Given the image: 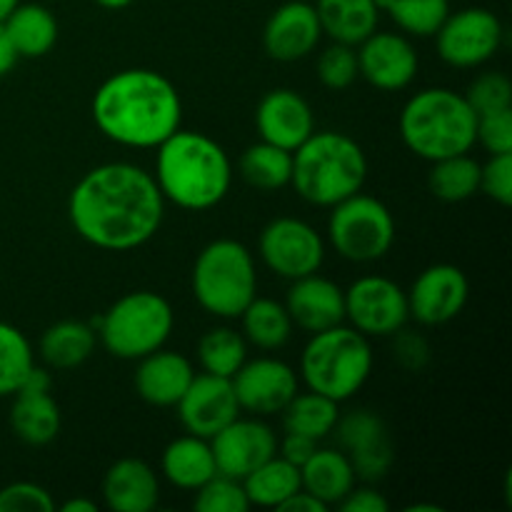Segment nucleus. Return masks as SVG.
I'll list each match as a JSON object with an SVG mask.
<instances>
[{"label":"nucleus","mask_w":512,"mask_h":512,"mask_svg":"<svg viewBox=\"0 0 512 512\" xmlns=\"http://www.w3.org/2000/svg\"><path fill=\"white\" fill-rule=\"evenodd\" d=\"M18 60H20V55L15 53L13 43H10L8 33H5L3 23H0V78H3V75H8L10 70L15 68V63H18Z\"/></svg>","instance_id":"obj_48"},{"label":"nucleus","mask_w":512,"mask_h":512,"mask_svg":"<svg viewBox=\"0 0 512 512\" xmlns=\"http://www.w3.org/2000/svg\"><path fill=\"white\" fill-rule=\"evenodd\" d=\"M33 365V345L23 330L0 320V398L13 395Z\"/></svg>","instance_id":"obj_37"},{"label":"nucleus","mask_w":512,"mask_h":512,"mask_svg":"<svg viewBox=\"0 0 512 512\" xmlns=\"http://www.w3.org/2000/svg\"><path fill=\"white\" fill-rule=\"evenodd\" d=\"M338 405L340 403L315 393V390L295 393L293 400L283 408L285 433H298L313 440L328 438L340 418Z\"/></svg>","instance_id":"obj_34"},{"label":"nucleus","mask_w":512,"mask_h":512,"mask_svg":"<svg viewBox=\"0 0 512 512\" xmlns=\"http://www.w3.org/2000/svg\"><path fill=\"white\" fill-rule=\"evenodd\" d=\"M198 360L203 373L233 378L248 360V340L233 328H213L200 338Z\"/></svg>","instance_id":"obj_35"},{"label":"nucleus","mask_w":512,"mask_h":512,"mask_svg":"<svg viewBox=\"0 0 512 512\" xmlns=\"http://www.w3.org/2000/svg\"><path fill=\"white\" fill-rule=\"evenodd\" d=\"M243 488L250 500V508L255 505V508L278 510L290 495L303 488V480H300L298 465L288 463L280 455H273L263 465H258L253 473L245 475Z\"/></svg>","instance_id":"obj_30"},{"label":"nucleus","mask_w":512,"mask_h":512,"mask_svg":"<svg viewBox=\"0 0 512 512\" xmlns=\"http://www.w3.org/2000/svg\"><path fill=\"white\" fill-rule=\"evenodd\" d=\"M260 140L283 150H298L315 130V115L308 100L290 88H275L263 95L255 110Z\"/></svg>","instance_id":"obj_20"},{"label":"nucleus","mask_w":512,"mask_h":512,"mask_svg":"<svg viewBox=\"0 0 512 512\" xmlns=\"http://www.w3.org/2000/svg\"><path fill=\"white\" fill-rule=\"evenodd\" d=\"M18 3H20V0H0V23H3V20L8 18L10 13H13V8Z\"/></svg>","instance_id":"obj_51"},{"label":"nucleus","mask_w":512,"mask_h":512,"mask_svg":"<svg viewBox=\"0 0 512 512\" xmlns=\"http://www.w3.org/2000/svg\"><path fill=\"white\" fill-rule=\"evenodd\" d=\"M480 190L495 203L510 208L512 205V153L490 155L485 165H480Z\"/></svg>","instance_id":"obj_43"},{"label":"nucleus","mask_w":512,"mask_h":512,"mask_svg":"<svg viewBox=\"0 0 512 512\" xmlns=\"http://www.w3.org/2000/svg\"><path fill=\"white\" fill-rule=\"evenodd\" d=\"M335 438H338L340 450L348 455L353 463L355 475L365 483H378L390 473L395 460L393 438L380 418L373 410H350L340 415L335 423Z\"/></svg>","instance_id":"obj_13"},{"label":"nucleus","mask_w":512,"mask_h":512,"mask_svg":"<svg viewBox=\"0 0 512 512\" xmlns=\"http://www.w3.org/2000/svg\"><path fill=\"white\" fill-rule=\"evenodd\" d=\"M368 178V158L360 143L338 130H320L293 150L290 185L310 205L333 208L360 193Z\"/></svg>","instance_id":"obj_4"},{"label":"nucleus","mask_w":512,"mask_h":512,"mask_svg":"<svg viewBox=\"0 0 512 512\" xmlns=\"http://www.w3.org/2000/svg\"><path fill=\"white\" fill-rule=\"evenodd\" d=\"M300 480H303V490L333 508L355 488L358 475L343 450L315 448V453L300 465Z\"/></svg>","instance_id":"obj_25"},{"label":"nucleus","mask_w":512,"mask_h":512,"mask_svg":"<svg viewBox=\"0 0 512 512\" xmlns=\"http://www.w3.org/2000/svg\"><path fill=\"white\" fill-rule=\"evenodd\" d=\"M375 5L413 38H430L438 33L450 13V0H375Z\"/></svg>","instance_id":"obj_36"},{"label":"nucleus","mask_w":512,"mask_h":512,"mask_svg":"<svg viewBox=\"0 0 512 512\" xmlns=\"http://www.w3.org/2000/svg\"><path fill=\"white\" fill-rule=\"evenodd\" d=\"M193 508L198 512H245L250 508V500L245 495L243 480L218 473L195 490Z\"/></svg>","instance_id":"obj_38"},{"label":"nucleus","mask_w":512,"mask_h":512,"mask_svg":"<svg viewBox=\"0 0 512 512\" xmlns=\"http://www.w3.org/2000/svg\"><path fill=\"white\" fill-rule=\"evenodd\" d=\"M60 512H98V505L88 498H73L58 508Z\"/></svg>","instance_id":"obj_49"},{"label":"nucleus","mask_w":512,"mask_h":512,"mask_svg":"<svg viewBox=\"0 0 512 512\" xmlns=\"http://www.w3.org/2000/svg\"><path fill=\"white\" fill-rule=\"evenodd\" d=\"M153 178L165 203L200 213L223 203L233 183V165L218 140L178 128L158 145Z\"/></svg>","instance_id":"obj_3"},{"label":"nucleus","mask_w":512,"mask_h":512,"mask_svg":"<svg viewBox=\"0 0 512 512\" xmlns=\"http://www.w3.org/2000/svg\"><path fill=\"white\" fill-rule=\"evenodd\" d=\"M433 38L443 63L453 68H478L503 45V23L488 8H463L448 13Z\"/></svg>","instance_id":"obj_10"},{"label":"nucleus","mask_w":512,"mask_h":512,"mask_svg":"<svg viewBox=\"0 0 512 512\" xmlns=\"http://www.w3.org/2000/svg\"><path fill=\"white\" fill-rule=\"evenodd\" d=\"M315 448H318V440L305 438V435H298V433H285L283 443H278V455L300 468V465L315 453Z\"/></svg>","instance_id":"obj_46"},{"label":"nucleus","mask_w":512,"mask_h":512,"mask_svg":"<svg viewBox=\"0 0 512 512\" xmlns=\"http://www.w3.org/2000/svg\"><path fill=\"white\" fill-rule=\"evenodd\" d=\"M63 415L58 403L50 393H35V390H18L13 393V408H10V428L25 445H48L58 438Z\"/></svg>","instance_id":"obj_26"},{"label":"nucleus","mask_w":512,"mask_h":512,"mask_svg":"<svg viewBox=\"0 0 512 512\" xmlns=\"http://www.w3.org/2000/svg\"><path fill=\"white\" fill-rule=\"evenodd\" d=\"M100 133L123 148H158L183 123V100L173 80L150 68L118 70L90 103Z\"/></svg>","instance_id":"obj_2"},{"label":"nucleus","mask_w":512,"mask_h":512,"mask_svg":"<svg viewBox=\"0 0 512 512\" xmlns=\"http://www.w3.org/2000/svg\"><path fill=\"white\" fill-rule=\"evenodd\" d=\"M398 125L405 148L433 163L473 150L478 113L470 108L463 93L450 88H425L408 98L400 110Z\"/></svg>","instance_id":"obj_5"},{"label":"nucleus","mask_w":512,"mask_h":512,"mask_svg":"<svg viewBox=\"0 0 512 512\" xmlns=\"http://www.w3.org/2000/svg\"><path fill=\"white\" fill-rule=\"evenodd\" d=\"M178 418L190 435L210 440L215 433L233 423L240 415V403L235 398L233 380L220 375H195L193 383L178 400Z\"/></svg>","instance_id":"obj_17"},{"label":"nucleus","mask_w":512,"mask_h":512,"mask_svg":"<svg viewBox=\"0 0 512 512\" xmlns=\"http://www.w3.org/2000/svg\"><path fill=\"white\" fill-rule=\"evenodd\" d=\"M95 3L105 10H123V8H128L133 0H95Z\"/></svg>","instance_id":"obj_50"},{"label":"nucleus","mask_w":512,"mask_h":512,"mask_svg":"<svg viewBox=\"0 0 512 512\" xmlns=\"http://www.w3.org/2000/svg\"><path fill=\"white\" fill-rule=\"evenodd\" d=\"M443 512V508H438V505H408L405 512Z\"/></svg>","instance_id":"obj_52"},{"label":"nucleus","mask_w":512,"mask_h":512,"mask_svg":"<svg viewBox=\"0 0 512 512\" xmlns=\"http://www.w3.org/2000/svg\"><path fill=\"white\" fill-rule=\"evenodd\" d=\"M393 348H395V358H398V363L403 365V368L420 370L428 365L430 345L420 333L400 328L398 333H393Z\"/></svg>","instance_id":"obj_44"},{"label":"nucleus","mask_w":512,"mask_h":512,"mask_svg":"<svg viewBox=\"0 0 512 512\" xmlns=\"http://www.w3.org/2000/svg\"><path fill=\"white\" fill-rule=\"evenodd\" d=\"M468 275L453 263H435L413 280L408 290L410 318L420 325H445L468 305Z\"/></svg>","instance_id":"obj_14"},{"label":"nucleus","mask_w":512,"mask_h":512,"mask_svg":"<svg viewBox=\"0 0 512 512\" xmlns=\"http://www.w3.org/2000/svg\"><path fill=\"white\" fill-rule=\"evenodd\" d=\"M190 283L205 313L225 320L240 318L245 305L258 293L253 253L240 240H213L195 258Z\"/></svg>","instance_id":"obj_7"},{"label":"nucleus","mask_w":512,"mask_h":512,"mask_svg":"<svg viewBox=\"0 0 512 512\" xmlns=\"http://www.w3.org/2000/svg\"><path fill=\"white\" fill-rule=\"evenodd\" d=\"M3 28L20 58H43L58 43V20L40 3H18Z\"/></svg>","instance_id":"obj_28"},{"label":"nucleus","mask_w":512,"mask_h":512,"mask_svg":"<svg viewBox=\"0 0 512 512\" xmlns=\"http://www.w3.org/2000/svg\"><path fill=\"white\" fill-rule=\"evenodd\" d=\"M318 78L325 88L330 90H345L360 78L358 70V53L355 45L333 43L320 53L318 58Z\"/></svg>","instance_id":"obj_39"},{"label":"nucleus","mask_w":512,"mask_h":512,"mask_svg":"<svg viewBox=\"0 0 512 512\" xmlns=\"http://www.w3.org/2000/svg\"><path fill=\"white\" fill-rule=\"evenodd\" d=\"M373 373L370 338L343 323L310 335L300 355V378L308 390L345 403L363 390Z\"/></svg>","instance_id":"obj_6"},{"label":"nucleus","mask_w":512,"mask_h":512,"mask_svg":"<svg viewBox=\"0 0 512 512\" xmlns=\"http://www.w3.org/2000/svg\"><path fill=\"white\" fill-rule=\"evenodd\" d=\"M193 378V365H190V360L183 353L158 348L138 360L133 383L140 398L148 405L173 408L183 398Z\"/></svg>","instance_id":"obj_22"},{"label":"nucleus","mask_w":512,"mask_h":512,"mask_svg":"<svg viewBox=\"0 0 512 512\" xmlns=\"http://www.w3.org/2000/svg\"><path fill=\"white\" fill-rule=\"evenodd\" d=\"M428 188L443 203H463L480 193V163L470 153L433 160Z\"/></svg>","instance_id":"obj_33"},{"label":"nucleus","mask_w":512,"mask_h":512,"mask_svg":"<svg viewBox=\"0 0 512 512\" xmlns=\"http://www.w3.org/2000/svg\"><path fill=\"white\" fill-rule=\"evenodd\" d=\"M408 318V293L390 278L365 275L345 290V320L365 338H390Z\"/></svg>","instance_id":"obj_11"},{"label":"nucleus","mask_w":512,"mask_h":512,"mask_svg":"<svg viewBox=\"0 0 512 512\" xmlns=\"http://www.w3.org/2000/svg\"><path fill=\"white\" fill-rule=\"evenodd\" d=\"M285 310H288L293 325L305 333H320V330L335 328L345 320V290L333 280L318 273L305 278L290 280Z\"/></svg>","instance_id":"obj_21"},{"label":"nucleus","mask_w":512,"mask_h":512,"mask_svg":"<svg viewBox=\"0 0 512 512\" xmlns=\"http://www.w3.org/2000/svg\"><path fill=\"white\" fill-rule=\"evenodd\" d=\"M173 325L175 313L168 298L153 290H133L115 300L93 328L113 358L140 360L168 343Z\"/></svg>","instance_id":"obj_8"},{"label":"nucleus","mask_w":512,"mask_h":512,"mask_svg":"<svg viewBox=\"0 0 512 512\" xmlns=\"http://www.w3.org/2000/svg\"><path fill=\"white\" fill-rule=\"evenodd\" d=\"M238 170L240 178L250 188L260 190V193H275V190H283L285 185H290L293 153L260 140V143L243 150L238 160Z\"/></svg>","instance_id":"obj_31"},{"label":"nucleus","mask_w":512,"mask_h":512,"mask_svg":"<svg viewBox=\"0 0 512 512\" xmlns=\"http://www.w3.org/2000/svg\"><path fill=\"white\" fill-rule=\"evenodd\" d=\"M95 340L98 333L93 325L83 320H60L50 325L40 338V355L50 368L73 370L93 355Z\"/></svg>","instance_id":"obj_29"},{"label":"nucleus","mask_w":512,"mask_h":512,"mask_svg":"<svg viewBox=\"0 0 512 512\" xmlns=\"http://www.w3.org/2000/svg\"><path fill=\"white\" fill-rule=\"evenodd\" d=\"M335 508L343 512H388L390 503L373 488H353Z\"/></svg>","instance_id":"obj_45"},{"label":"nucleus","mask_w":512,"mask_h":512,"mask_svg":"<svg viewBox=\"0 0 512 512\" xmlns=\"http://www.w3.org/2000/svg\"><path fill=\"white\" fill-rule=\"evenodd\" d=\"M230 380L240 410H248L260 418L283 413L285 405L298 393V375L278 358L245 360Z\"/></svg>","instance_id":"obj_15"},{"label":"nucleus","mask_w":512,"mask_h":512,"mask_svg":"<svg viewBox=\"0 0 512 512\" xmlns=\"http://www.w3.org/2000/svg\"><path fill=\"white\" fill-rule=\"evenodd\" d=\"M215 468L220 475L243 480L258 465L278 455V438L273 428L258 418H235L210 438Z\"/></svg>","instance_id":"obj_16"},{"label":"nucleus","mask_w":512,"mask_h":512,"mask_svg":"<svg viewBox=\"0 0 512 512\" xmlns=\"http://www.w3.org/2000/svg\"><path fill=\"white\" fill-rule=\"evenodd\" d=\"M463 95L478 115L512 108V83L505 73L478 75Z\"/></svg>","instance_id":"obj_40"},{"label":"nucleus","mask_w":512,"mask_h":512,"mask_svg":"<svg viewBox=\"0 0 512 512\" xmlns=\"http://www.w3.org/2000/svg\"><path fill=\"white\" fill-rule=\"evenodd\" d=\"M165 198L153 173L133 163H103L70 190L68 218L93 248L125 253L155 238L163 225Z\"/></svg>","instance_id":"obj_1"},{"label":"nucleus","mask_w":512,"mask_h":512,"mask_svg":"<svg viewBox=\"0 0 512 512\" xmlns=\"http://www.w3.org/2000/svg\"><path fill=\"white\" fill-rule=\"evenodd\" d=\"M328 220V238L335 253L350 263H375L395 243V218L375 195L355 193L335 203Z\"/></svg>","instance_id":"obj_9"},{"label":"nucleus","mask_w":512,"mask_h":512,"mask_svg":"<svg viewBox=\"0 0 512 512\" xmlns=\"http://www.w3.org/2000/svg\"><path fill=\"white\" fill-rule=\"evenodd\" d=\"M320 28L333 43L360 45L378 30L380 10L375 0H318L315 3Z\"/></svg>","instance_id":"obj_27"},{"label":"nucleus","mask_w":512,"mask_h":512,"mask_svg":"<svg viewBox=\"0 0 512 512\" xmlns=\"http://www.w3.org/2000/svg\"><path fill=\"white\" fill-rule=\"evenodd\" d=\"M55 508L53 495L38 483L18 480L0 490V512H53Z\"/></svg>","instance_id":"obj_41"},{"label":"nucleus","mask_w":512,"mask_h":512,"mask_svg":"<svg viewBox=\"0 0 512 512\" xmlns=\"http://www.w3.org/2000/svg\"><path fill=\"white\" fill-rule=\"evenodd\" d=\"M160 473L175 488L195 493L200 485L218 475L210 440L190 433L183 438H175L173 443L165 445L163 458H160Z\"/></svg>","instance_id":"obj_24"},{"label":"nucleus","mask_w":512,"mask_h":512,"mask_svg":"<svg viewBox=\"0 0 512 512\" xmlns=\"http://www.w3.org/2000/svg\"><path fill=\"white\" fill-rule=\"evenodd\" d=\"M240 320H243V338L260 350L283 348L293 335V320L278 300L255 295L240 313Z\"/></svg>","instance_id":"obj_32"},{"label":"nucleus","mask_w":512,"mask_h":512,"mask_svg":"<svg viewBox=\"0 0 512 512\" xmlns=\"http://www.w3.org/2000/svg\"><path fill=\"white\" fill-rule=\"evenodd\" d=\"M323 38L315 5L308 0H288L270 15L263 28V48L278 63L303 60Z\"/></svg>","instance_id":"obj_19"},{"label":"nucleus","mask_w":512,"mask_h":512,"mask_svg":"<svg viewBox=\"0 0 512 512\" xmlns=\"http://www.w3.org/2000/svg\"><path fill=\"white\" fill-rule=\"evenodd\" d=\"M258 253L278 278L298 280L318 273L325 260V243L305 220L275 218L260 233Z\"/></svg>","instance_id":"obj_12"},{"label":"nucleus","mask_w":512,"mask_h":512,"mask_svg":"<svg viewBox=\"0 0 512 512\" xmlns=\"http://www.w3.org/2000/svg\"><path fill=\"white\" fill-rule=\"evenodd\" d=\"M105 508L115 512H150L158 508L160 480L140 458H120L103 478Z\"/></svg>","instance_id":"obj_23"},{"label":"nucleus","mask_w":512,"mask_h":512,"mask_svg":"<svg viewBox=\"0 0 512 512\" xmlns=\"http://www.w3.org/2000/svg\"><path fill=\"white\" fill-rule=\"evenodd\" d=\"M358 53V70L360 78L368 80L373 88L395 90L408 88L418 75V50L413 40L403 33H370L360 43Z\"/></svg>","instance_id":"obj_18"},{"label":"nucleus","mask_w":512,"mask_h":512,"mask_svg":"<svg viewBox=\"0 0 512 512\" xmlns=\"http://www.w3.org/2000/svg\"><path fill=\"white\" fill-rule=\"evenodd\" d=\"M475 143L483 145L490 155L512 153V108L478 115Z\"/></svg>","instance_id":"obj_42"},{"label":"nucleus","mask_w":512,"mask_h":512,"mask_svg":"<svg viewBox=\"0 0 512 512\" xmlns=\"http://www.w3.org/2000/svg\"><path fill=\"white\" fill-rule=\"evenodd\" d=\"M328 510L330 508L323 503V500H318L315 495H310L308 490L303 488H300L295 495H290V498L278 508V512H328Z\"/></svg>","instance_id":"obj_47"}]
</instances>
